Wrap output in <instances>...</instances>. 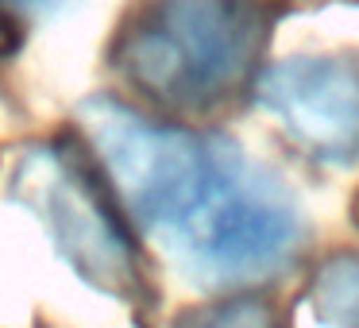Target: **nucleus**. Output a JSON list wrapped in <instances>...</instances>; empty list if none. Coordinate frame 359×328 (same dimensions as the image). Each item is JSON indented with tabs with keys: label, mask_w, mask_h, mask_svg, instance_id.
<instances>
[{
	"label": "nucleus",
	"mask_w": 359,
	"mask_h": 328,
	"mask_svg": "<svg viewBox=\"0 0 359 328\" xmlns=\"http://www.w3.org/2000/svg\"><path fill=\"white\" fill-rule=\"evenodd\" d=\"M78 120L128 224L158 240L197 282L263 278L297 251L302 217L290 193L240 147L109 97L89 101Z\"/></svg>",
	"instance_id": "f257e3e1"
},
{
	"label": "nucleus",
	"mask_w": 359,
	"mask_h": 328,
	"mask_svg": "<svg viewBox=\"0 0 359 328\" xmlns=\"http://www.w3.org/2000/svg\"><path fill=\"white\" fill-rule=\"evenodd\" d=\"M266 20L251 0H147L124 24L112 66L170 116H209L259 81Z\"/></svg>",
	"instance_id": "f03ea898"
},
{
	"label": "nucleus",
	"mask_w": 359,
	"mask_h": 328,
	"mask_svg": "<svg viewBox=\"0 0 359 328\" xmlns=\"http://www.w3.org/2000/svg\"><path fill=\"white\" fill-rule=\"evenodd\" d=\"M12 197L39 217L58 255L89 286L124 301L143 294V266L124 209L86 147L50 139L20 151Z\"/></svg>",
	"instance_id": "7ed1b4c3"
},
{
	"label": "nucleus",
	"mask_w": 359,
	"mask_h": 328,
	"mask_svg": "<svg viewBox=\"0 0 359 328\" xmlns=\"http://www.w3.org/2000/svg\"><path fill=\"white\" fill-rule=\"evenodd\" d=\"M255 93L302 155L317 163L359 158L355 58H286L259 74Z\"/></svg>",
	"instance_id": "20e7f679"
},
{
	"label": "nucleus",
	"mask_w": 359,
	"mask_h": 328,
	"mask_svg": "<svg viewBox=\"0 0 359 328\" xmlns=\"http://www.w3.org/2000/svg\"><path fill=\"white\" fill-rule=\"evenodd\" d=\"M313 313L332 328H359V255H332L313 278Z\"/></svg>",
	"instance_id": "39448f33"
},
{
	"label": "nucleus",
	"mask_w": 359,
	"mask_h": 328,
	"mask_svg": "<svg viewBox=\"0 0 359 328\" xmlns=\"http://www.w3.org/2000/svg\"><path fill=\"white\" fill-rule=\"evenodd\" d=\"M178 328H282V317L266 301L236 297V301L209 305V309L189 313Z\"/></svg>",
	"instance_id": "423d86ee"
},
{
	"label": "nucleus",
	"mask_w": 359,
	"mask_h": 328,
	"mask_svg": "<svg viewBox=\"0 0 359 328\" xmlns=\"http://www.w3.org/2000/svg\"><path fill=\"white\" fill-rule=\"evenodd\" d=\"M66 0H0V16H16V20H35L58 12Z\"/></svg>",
	"instance_id": "0eeeda50"
}]
</instances>
